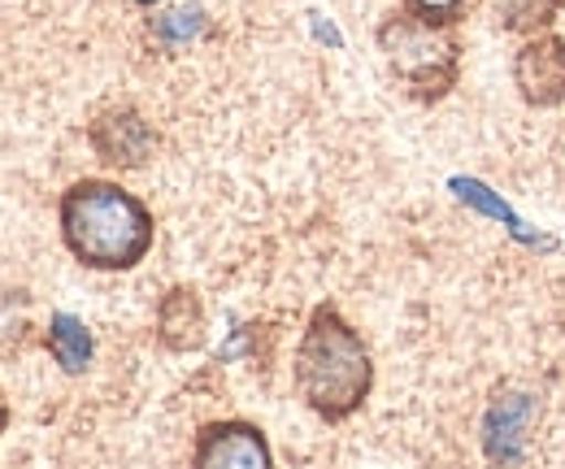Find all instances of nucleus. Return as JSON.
<instances>
[{"label":"nucleus","mask_w":565,"mask_h":469,"mask_svg":"<svg viewBox=\"0 0 565 469\" xmlns=\"http://www.w3.org/2000/svg\"><path fill=\"white\" fill-rule=\"evenodd\" d=\"M296 396L313 417H322L327 426H340L356 417L370 392H374V356L365 348V339L353 322L331 305H313L309 322L296 343Z\"/></svg>","instance_id":"1"},{"label":"nucleus","mask_w":565,"mask_h":469,"mask_svg":"<svg viewBox=\"0 0 565 469\" xmlns=\"http://www.w3.org/2000/svg\"><path fill=\"white\" fill-rule=\"evenodd\" d=\"M62 244L78 266L100 274H127L152 253V209L114 179H78L57 204Z\"/></svg>","instance_id":"2"},{"label":"nucleus","mask_w":565,"mask_h":469,"mask_svg":"<svg viewBox=\"0 0 565 469\" xmlns=\"http://www.w3.org/2000/svg\"><path fill=\"white\" fill-rule=\"evenodd\" d=\"M374 40L401 92L418 105L448 100L452 87L461 83L466 44H461V31L448 22H426L409 9H392L374 26Z\"/></svg>","instance_id":"3"},{"label":"nucleus","mask_w":565,"mask_h":469,"mask_svg":"<svg viewBox=\"0 0 565 469\" xmlns=\"http://www.w3.org/2000/svg\"><path fill=\"white\" fill-rule=\"evenodd\" d=\"M87 143H92L96 161H105L114 170H143L152 161L161 135L136 105H109L87 122Z\"/></svg>","instance_id":"4"},{"label":"nucleus","mask_w":565,"mask_h":469,"mask_svg":"<svg viewBox=\"0 0 565 469\" xmlns=\"http://www.w3.org/2000/svg\"><path fill=\"white\" fill-rule=\"evenodd\" d=\"M192 466L196 469H270L275 452L270 439L257 422L244 417H222V422H205L196 430L192 444Z\"/></svg>","instance_id":"5"},{"label":"nucleus","mask_w":565,"mask_h":469,"mask_svg":"<svg viewBox=\"0 0 565 469\" xmlns=\"http://www.w3.org/2000/svg\"><path fill=\"white\" fill-rule=\"evenodd\" d=\"M513 87L526 109H557L565 105V35L540 31L526 35L513 53Z\"/></svg>","instance_id":"6"},{"label":"nucleus","mask_w":565,"mask_h":469,"mask_svg":"<svg viewBox=\"0 0 565 469\" xmlns=\"http://www.w3.org/2000/svg\"><path fill=\"white\" fill-rule=\"evenodd\" d=\"M531 413L535 401L518 387H500L483 413V452L488 461L504 466V461H522V439H526V426H531Z\"/></svg>","instance_id":"7"},{"label":"nucleus","mask_w":565,"mask_h":469,"mask_svg":"<svg viewBox=\"0 0 565 469\" xmlns=\"http://www.w3.org/2000/svg\"><path fill=\"white\" fill-rule=\"evenodd\" d=\"M205 305H201V291L196 287H170L161 300H157V343L166 352H196L205 343Z\"/></svg>","instance_id":"8"},{"label":"nucleus","mask_w":565,"mask_h":469,"mask_svg":"<svg viewBox=\"0 0 565 469\" xmlns=\"http://www.w3.org/2000/svg\"><path fill=\"white\" fill-rule=\"evenodd\" d=\"M44 348H49V356H53L66 374H83V370L92 365V356H96V339L83 327V318H74V313H53V318H49Z\"/></svg>","instance_id":"9"},{"label":"nucleus","mask_w":565,"mask_h":469,"mask_svg":"<svg viewBox=\"0 0 565 469\" xmlns=\"http://www.w3.org/2000/svg\"><path fill=\"white\" fill-rule=\"evenodd\" d=\"M495 18H500V31L509 35H540V31H553L565 18V0H492Z\"/></svg>","instance_id":"10"},{"label":"nucleus","mask_w":565,"mask_h":469,"mask_svg":"<svg viewBox=\"0 0 565 469\" xmlns=\"http://www.w3.org/2000/svg\"><path fill=\"white\" fill-rule=\"evenodd\" d=\"M205 31H210V13H205L201 4H174V9H161V13L148 18V35H152L161 49L196 44Z\"/></svg>","instance_id":"11"},{"label":"nucleus","mask_w":565,"mask_h":469,"mask_svg":"<svg viewBox=\"0 0 565 469\" xmlns=\"http://www.w3.org/2000/svg\"><path fill=\"white\" fill-rule=\"evenodd\" d=\"M401 9L418 13L426 22H448V26H461V18L475 9V0H401Z\"/></svg>","instance_id":"12"},{"label":"nucleus","mask_w":565,"mask_h":469,"mask_svg":"<svg viewBox=\"0 0 565 469\" xmlns=\"http://www.w3.org/2000/svg\"><path fill=\"white\" fill-rule=\"evenodd\" d=\"M4 426H9V404H4V396H0V435H4Z\"/></svg>","instance_id":"13"},{"label":"nucleus","mask_w":565,"mask_h":469,"mask_svg":"<svg viewBox=\"0 0 565 469\" xmlns=\"http://www.w3.org/2000/svg\"><path fill=\"white\" fill-rule=\"evenodd\" d=\"M131 4H140V9H152V4H161V0H131Z\"/></svg>","instance_id":"14"}]
</instances>
